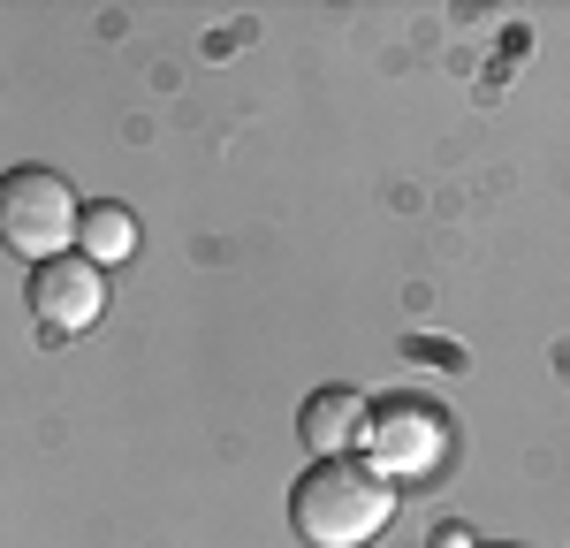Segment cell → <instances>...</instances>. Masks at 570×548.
Returning <instances> with one entry per match:
<instances>
[{
    "label": "cell",
    "mask_w": 570,
    "mask_h": 548,
    "mask_svg": "<svg viewBox=\"0 0 570 548\" xmlns=\"http://www.w3.org/2000/svg\"><path fill=\"white\" fill-rule=\"evenodd\" d=\"M395 518V488L365 457H320L289 488V526L312 548H365Z\"/></svg>",
    "instance_id": "6da1fadb"
},
{
    "label": "cell",
    "mask_w": 570,
    "mask_h": 548,
    "mask_svg": "<svg viewBox=\"0 0 570 548\" xmlns=\"http://www.w3.org/2000/svg\"><path fill=\"white\" fill-rule=\"evenodd\" d=\"M77 222H85V206H77V190L53 176V168H8L0 176V244L16 252V260H61L69 244H77Z\"/></svg>",
    "instance_id": "7a4b0ae2"
},
{
    "label": "cell",
    "mask_w": 570,
    "mask_h": 548,
    "mask_svg": "<svg viewBox=\"0 0 570 548\" xmlns=\"http://www.w3.org/2000/svg\"><path fill=\"white\" fill-rule=\"evenodd\" d=\"M31 320H39L53 343H69V335H85L91 320L107 313V274L91 267L85 252H61V260H46L31 267Z\"/></svg>",
    "instance_id": "3957f363"
},
{
    "label": "cell",
    "mask_w": 570,
    "mask_h": 548,
    "mask_svg": "<svg viewBox=\"0 0 570 548\" xmlns=\"http://www.w3.org/2000/svg\"><path fill=\"white\" fill-rule=\"evenodd\" d=\"M365 442H373V472L389 480V472H403V480H426L441 464V450H449V427H441V411L426 404H389L373 411V427H365Z\"/></svg>",
    "instance_id": "277c9868"
},
{
    "label": "cell",
    "mask_w": 570,
    "mask_h": 548,
    "mask_svg": "<svg viewBox=\"0 0 570 548\" xmlns=\"http://www.w3.org/2000/svg\"><path fill=\"white\" fill-rule=\"evenodd\" d=\"M365 427H373V404H365V389H351V381L312 389L305 411H297V442L312 457H351L365 442Z\"/></svg>",
    "instance_id": "5b68a950"
},
{
    "label": "cell",
    "mask_w": 570,
    "mask_h": 548,
    "mask_svg": "<svg viewBox=\"0 0 570 548\" xmlns=\"http://www.w3.org/2000/svg\"><path fill=\"white\" fill-rule=\"evenodd\" d=\"M77 244H85V260H91L99 274L122 267V260L137 252V222H130V206H115V198L85 206V222H77Z\"/></svg>",
    "instance_id": "8992f818"
},
{
    "label": "cell",
    "mask_w": 570,
    "mask_h": 548,
    "mask_svg": "<svg viewBox=\"0 0 570 548\" xmlns=\"http://www.w3.org/2000/svg\"><path fill=\"white\" fill-rule=\"evenodd\" d=\"M494 548H518V541H494Z\"/></svg>",
    "instance_id": "52a82bcc"
}]
</instances>
